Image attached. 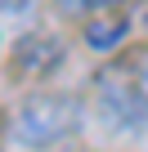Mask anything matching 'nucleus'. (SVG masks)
<instances>
[{"label": "nucleus", "mask_w": 148, "mask_h": 152, "mask_svg": "<svg viewBox=\"0 0 148 152\" xmlns=\"http://www.w3.org/2000/svg\"><path fill=\"white\" fill-rule=\"evenodd\" d=\"M81 121H85L81 99L45 90V94H32V99L18 103V112H14V139L23 148H54V143L77 134Z\"/></svg>", "instance_id": "nucleus-1"}, {"label": "nucleus", "mask_w": 148, "mask_h": 152, "mask_svg": "<svg viewBox=\"0 0 148 152\" xmlns=\"http://www.w3.org/2000/svg\"><path fill=\"white\" fill-rule=\"evenodd\" d=\"M94 112L121 139H148V99L126 81V72L108 63L94 76Z\"/></svg>", "instance_id": "nucleus-2"}, {"label": "nucleus", "mask_w": 148, "mask_h": 152, "mask_svg": "<svg viewBox=\"0 0 148 152\" xmlns=\"http://www.w3.org/2000/svg\"><path fill=\"white\" fill-rule=\"evenodd\" d=\"M121 40H130V18H126V14L103 9V14H94V18L85 23V45H90L94 54H112Z\"/></svg>", "instance_id": "nucleus-3"}, {"label": "nucleus", "mask_w": 148, "mask_h": 152, "mask_svg": "<svg viewBox=\"0 0 148 152\" xmlns=\"http://www.w3.org/2000/svg\"><path fill=\"white\" fill-rule=\"evenodd\" d=\"M117 67L126 72V81L148 99V45H139V49H130L126 58H117Z\"/></svg>", "instance_id": "nucleus-4"}, {"label": "nucleus", "mask_w": 148, "mask_h": 152, "mask_svg": "<svg viewBox=\"0 0 148 152\" xmlns=\"http://www.w3.org/2000/svg\"><path fill=\"white\" fill-rule=\"evenodd\" d=\"M121 0H58L63 14H103V9H117Z\"/></svg>", "instance_id": "nucleus-5"}]
</instances>
